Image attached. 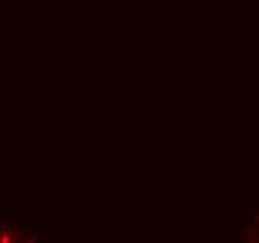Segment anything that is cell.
<instances>
[{"instance_id":"1","label":"cell","mask_w":259,"mask_h":243,"mask_svg":"<svg viewBox=\"0 0 259 243\" xmlns=\"http://www.w3.org/2000/svg\"><path fill=\"white\" fill-rule=\"evenodd\" d=\"M35 234L32 230L13 228L10 225L0 223V243H13V241H34Z\"/></svg>"}]
</instances>
